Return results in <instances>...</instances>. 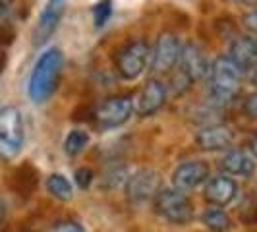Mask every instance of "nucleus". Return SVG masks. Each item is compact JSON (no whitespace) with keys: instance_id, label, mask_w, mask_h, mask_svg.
Segmentation results:
<instances>
[{"instance_id":"nucleus-8","label":"nucleus","mask_w":257,"mask_h":232,"mask_svg":"<svg viewBox=\"0 0 257 232\" xmlns=\"http://www.w3.org/2000/svg\"><path fill=\"white\" fill-rule=\"evenodd\" d=\"M126 197L132 203H143L147 199H155V195L163 190L161 174L153 168H140L130 174L126 184Z\"/></svg>"},{"instance_id":"nucleus-32","label":"nucleus","mask_w":257,"mask_h":232,"mask_svg":"<svg viewBox=\"0 0 257 232\" xmlns=\"http://www.w3.org/2000/svg\"><path fill=\"white\" fill-rule=\"evenodd\" d=\"M6 62H8V56H6V52L0 49V74L4 72V68H6Z\"/></svg>"},{"instance_id":"nucleus-33","label":"nucleus","mask_w":257,"mask_h":232,"mask_svg":"<svg viewBox=\"0 0 257 232\" xmlns=\"http://www.w3.org/2000/svg\"><path fill=\"white\" fill-rule=\"evenodd\" d=\"M249 149H251V155H253V159H257V136L249 142Z\"/></svg>"},{"instance_id":"nucleus-21","label":"nucleus","mask_w":257,"mask_h":232,"mask_svg":"<svg viewBox=\"0 0 257 232\" xmlns=\"http://www.w3.org/2000/svg\"><path fill=\"white\" fill-rule=\"evenodd\" d=\"M126 180H128V174H126V167H124L122 163L114 161L112 165H108V167L104 168L103 180H101V186L108 188V190H112V188H118L120 184H126Z\"/></svg>"},{"instance_id":"nucleus-24","label":"nucleus","mask_w":257,"mask_h":232,"mask_svg":"<svg viewBox=\"0 0 257 232\" xmlns=\"http://www.w3.org/2000/svg\"><path fill=\"white\" fill-rule=\"evenodd\" d=\"M192 79L186 76L184 72H180L178 68H174V74H172V77H170V85H167V87H170L172 89V93L178 97V95H184L186 91L192 87Z\"/></svg>"},{"instance_id":"nucleus-35","label":"nucleus","mask_w":257,"mask_h":232,"mask_svg":"<svg viewBox=\"0 0 257 232\" xmlns=\"http://www.w3.org/2000/svg\"><path fill=\"white\" fill-rule=\"evenodd\" d=\"M251 81H253V85L257 87V68L253 70V72H251Z\"/></svg>"},{"instance_id":"nucleus-19","label":"nucleus","mask_w":257,"mask_h":232,"mask_svg":"<svg viewBox=\"0 0 257 232\" xmlns=\"http://www.w3.org/2000/svg\"><path fill=\"white\" fill-rule=\"evenodd\" d=\"M201 220L211 232H228L232 228V219L220 207L209 205L201 215Z\"/></svg>"},{"instance_id":"nucleus-17","label":"nucleus","mask_w":257,"mask_h":232,"mask_svg":"<svg viewBox=\"0 0 257 232\" xmlns=\"http://www.w3.org/2000/svg\"><path fill=\"white\" fill-rule=\"evenodd\" d=\"M37 184H39V172L33 165L26 163V165H22V167H18L16 170H14L12 188L18 195H22V197H29L31 193L35 192Z\"/></svg>"},{"instance_id":"nucleus-23","label":"nucleus","mask_w":257,"mask_h":232,"mask_svg":"<svg viewBox=\"0 0 257 232\" xmlns=\"http://www.w3.org/2000/svg\"><path fill=\"white\" fill-rule=\"evenodd\" d=\"M110 16H112V0H99L93 6V24L97 29H101Z\"/></svg>"},{"instance_id":"nucleus-11","label":"nucleus","mask_w":257,"mask_h":232,"mask_svg":"<svg viewBox=\"0 0 257 232\" xmlns=\"http://www.w3.org/2000/svg\"><path fill=\"white\" fill-rule=\"evenodd\" d=\"M176 68L180 72H184L192 81H199V79L207 77L211 62L207 60L205 52L201 51L195 43H186V45H182L180 58H178Z\"/></svg>"},{"instance_id":"nucleus-20","label":"nucleus","mask_w":257,"mask_h":232,"mask_svg":"<svg viewBox=\"0 0 257 232\" xmlns=\"http://www.w3.org/2000/svg\"><path fill=\"white\" fill-rule=\"evenodd\" d=\"M47 192L51 193L52 197L60 199V201H70L74 197L72 184L64 174H51L47 178Z\"/></svg>"},{"instance_id":"nucleus-7","label":"nucleus","mask_w":257,"mask_h":232,"mask_svg":"<svg viewBox=\"0 0 257 232\" xmlns=\"http://www.w3.org/2000/svg\"><path fill=\"white\" fill-rule=\"evenodd\" d=\"M180 51V39L176 37L174 33H170V31H163L157 37L153 51H151V72L153 74H168V72H172L178 64Z\"/></svg>"},{"instance_id":"nucleus-25","label":"nucleus","mask_w":257,"mask_h":232,"mask_svg":"<svg viewBox=\"0 0 257 232\" xmlns=\"http://www.w3.org/2000/svg\"><path fill=\"white\" fill-rule=\"evenodd\" d=\"M215 29L222 39H230L236 37V24L230 16H222L215 22Z\"/></svg>"},{"instance_id":"nucleus-18","label":"nucleus","mask_w":257,"mask_h":232,"mask_svg":"<svg viewBox=\"0 0 257 232\" xmlns=\"http://www.w3.org/2000/svg\"><path fill=\"white\" fill-rule=\"evenodd\" d=\"M29 16V2L26 0H0V24L12 26L24 22Z\"/></svg>"},{"instance_id":"nucleus-15","label":"nucleus","mask_w":257,"mask_h":232,"mask_svg":"<svg viewBox=\"0 0 257 232\" xmlns=\"http://www.w3.org/2000/svg\"><path fill=\"white\" fill-rule=\"evenodd\" d=\"M238 193V184L228 174L213 176L205 186V199L215 207H226L234 201Z\"/></svg>"},{"instance_id":"nucleus-13","label":"nucleus","mask_w":257,"mask_h":232,"mask_svg":"<svg viewBox=\"0 0 257 232\" xmlns=\"http://www.w3.org/2000/svg\"><path fill=\"white\" fill-rule=\"evenodd\" d=\"M207 178H209V165L205 161L193 159V161H186L176 167L174 174H172V184H174V188L186 192V190H193V188L201 186Z\"/></svg>"},{"instance_id":"nucleus-1","label":"nucleus","mask_w":257,"mask_h":232,"mask_svg":"<svg viewBox=\"0 0 257 232\" xmlns=\"http://www.w3.org/2000/svg\"><path fill=\"white\" fill-rule=\"evenodd\" d=\"M242 76L228 56L215 58L207 74V103L217 108L230 104L242 89Z\"/></svg>"},{"instance_id":"nucleus-30","label":"nucleus","mask_w":257,"mask_h":232,"mask_svg":"<svg viewBox=\"0 0 257 232\" xmlns=\"http://www.w3.org/2000/svg\"><path fill=\"white\" fill-rule=\"evenodd\" d=\"M242 26H244L249 33H255L257 35V8L251 10V12H247L244 18H242Z\"/></svg>"},{"instance_id":"nucleus-12","label":"nucleus","mask_w":257,"mask_h":232,"mask_svg":"<svg viewBox=\"0 0 257 232\" xmlns=\"http://www.w3.org/2000/svg\"><path fill=\"white\" fill-rule=\"evenodd\" d=\"M228 58L242 74L253 72L257 68V39L249 35H236L228 47Z\"/></svg>"},{"instance_id":"nucleus-4","label":"nucleus","mask_w":257,"mask_h":232,"mask_svg":"<svg viewBox=\"0 0 257 232\" xmlns=\"http://www.w3.org/2000/svg\"><path fill=\"white\" fill-rule=\"evenodd\" d=\"M155 213L172 224H188L193 219L192 199L178 188H163L153 199Z\"/></svg>"},{"instance_id":"nucleus-3","label":"nucleus","mask_w":257,"mask_h":232,"mask_svg":"<svg viewBox=\"0 0 257 232\" xmlns=\"http://www.w3.org/2000/svg\"><path fill=\"white\" fill-rule=\"evenodd\" d=\"M26 140L24 118L16 106L0 108V159L12 161L16 159Z\"/></svg>"},{"instance_id":"nucleus-16","label":"nucleus","mask_w":257,"mask_h":232,"mask_svg":"<svg viewBox=\"0 0 257 232\" xmlns=\"http://www.w3.org/2000/svg\"><path fill=\"white\" fill-rule=\"evenodd\" d=\"M220 168L228 176H251L255 170V159L244 149H230L222 155Z\"/></svg>"},{"instance_id":"nucleus-2","label":"nucleus","mask_w":257,"mask_h":232,"mask_svg":"<svg viewBox=\"0 0 257 232\" xmlns=\"http://www.w3.org/2000/svg\"><path fill=\"white\" fill-rule=\"evenodd\" d=\"M62 66H64V54L56 47L47 49L39 56L27 83V95L33 103H45L54 95L60 81Z\"/></svg>"},{"instance_id":"nucleus-9","label":"nucleus","mask_w":257,"mask_h":232,"mask_svg":"<svg viewBox=\"0 0 257 232\" xmlns=\"http://www.w3.org/2000/svg\"><path fill=\"white\" fill-rule=\"evenodd\" d=\"M168 87L165 81L151 77L142 85V89L138 91V95L134 97V112L142 118L153 116L159 112L165 103H167Z\"/></svg>"},{"instance_id":"nucleus-14","label":"nucleus","mask_w":257,"mask_h":232,"mask_svg":"<svg viewBox=\"0 0 257 232\" xmlns=\"http://www.w3.org/2000/svg\"><path fill=\"white\" fill-rule=\"evenodd\" d=\"M234 143V132L224 124H211L195 134V145L201 151H224Z\"/></svg>"},{"instance_id":"nucleus-27","label":"nucleus","mask_w":257,"mask_h":232,"mask_svg":"<svg viewBox=\"0 0 257 232\" xmlns=\"http://www.w3.org/2000/svg\"><path fill=\"white\" fill-rule=\"evenodd\" d=\"M47 232H85L81 224H77L74 220H60L56 224H52Z\"/></svg>"},{"instance_id":"nucleus-10","label":"nucleus","mask_w":257,"mask_h":232,"mask_svg":"<svg viewBox=\"0 0 257 232\" xmlns=\"http://www.w3.org/2000/svg\"><path fill=\"white\" fill-rule=\"evenodd\" d=\"M64 8L66 0H47L45 2V8L41 10L37 26L33 29V45L35 47H41L43 43H47L52 37V33L56 31V27L64 16Z\"/></svg>"},{"instance_id":"nucleus-26","label":"nucleus","mask_w":257,"mask_h":232,"mask_svg":"<svg viewBox=\"0 0 257 232\" xmlns=\"http://www.w3.org/2000/svg\"><path fill=\"white\" fill-rule=\"evenodd\" d=\"M74 178H76V184L81 188V190H87L91 184H93V170L87 167L77 168L76 174H74Z\"/></svg>"},{"instance_id":"nucleus-6","label":"nucleus","mask_w":257,"mask_h":232,"mask_svg":"<svg viewBox=\"0 0 257 232\" xmlns=\"http://www.w3.org/2000/svg\"><path fill=\"white\" fill-rule=\"evenodd\" d=\"M134 114V97L132 95H112L95 106L93 122L97 128L112 130L126 124Z\"/></svg>"},{"instance_id":"nucleus-22","label":"nucleus","mask_w":257,"mask_h":232,"mask_svg":"<svg viewBox=\"0 0 257 232\" xmlns=\"http://www.w3.org/2000/svg\"><path fill=\"white\" fill-rule=\"evenodd\" d=\"M89 145V134L85 130H72L64 140V151L70 157L79 155L85 147Z\"/></svg>"},{"instance_id":"nucleus-5","label":"nucleus","mask_w":257,"mask_h":232,"mask_svg":"<svg viewBox=\"0 0 257 232\" xmlns=\"http://www.w3.org/2000/svg\"><path fill=\"white\" fill-rule=\"evenodd\" d=\"M149 45L142 39H134L128 41L126 45H122L114 56L116 72L120 74L122 79H138L143 74L145 66L149 62Z\"/></svg>"},{"instance_id":"nucleus-31","label":"nucleus","mask_w":257,"mask_h":232,"mask_svg":"<svg viewBox=\"0 0 257 232\" xmlns=\"http://www.w3.org/2000/svg\"><path fill=\"white\" fill-rule=\"evenodd\" d=\"M226 2L238 4V6H251V8H257V0H226Z\"/></svg>"},{"instance_id":"nucleus-28","label":"nucleus","mask_w":257,"mask_h":232,"mask_svg":"<svg viewBox=\"0 0 257 232\" xmlns=\"http://www.w3.org/2000/svg\"><path fill=\"white\" fill-rule=\"evenodd\" d=\"M93 114H95V108H93V106L81 104V106H77L76 110L72 112V118H74L76 122H87V120L93 122Z\"/></svg>"},{"instance_id":"nucleus-29","label":"nucleus","mask_w":257,"mask_h":232,"mask_svg":"<svg viewBox=\"0 0 257 232\" xmlns=\"http://www.w3.org/2000/svg\"><path fill=\"white\" fill-rule=\"evenodd\" d=\"M244 112L247 118L257 120V91L255 93H251V95L244 101Z\"/></svg>"},{"instance_id":"nucleus-34","label":"nucleus","mask_w":257,"mask_h":232,"mask_svg":"<svg viewBox=\"0 0 257 232\" xmlns=\"http://www.w3.org/2000/svg\"><path fill=\"white\" fill-rule=\"evenodd\" d=\"M4 217H6V205H4V201H2V197H0V224H2Z\"/></svg>"}]
</instances>
